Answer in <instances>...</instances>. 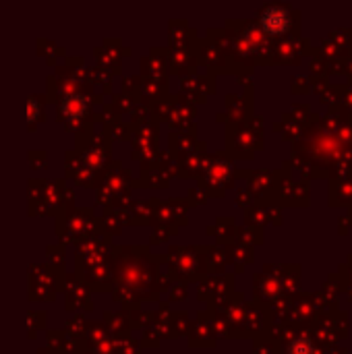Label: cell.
Here are the masks:
<instances>
[{
  "label": "cell",
  "instance_id": "obj_1",
  "mask_svg": "<svg viewBox=\"0 0 352 354\" xmlns=\"http://www.w3.org/2000/svg\"><path fill=\"white\" fill-rule=\"evenodd\" d=\"M290 23H293V12L288 8H284V6H268L261 12V25L272 35L286 33Z\"/></svg>",
  "mask_w": 352,
  "mask_h": 354
},
{
  "label": "cell",
  "instance_id": "obj_2",
  "mask_svg": "<svg viewBox=\"0 0 352 354\" xmlns=\"http://www.w3.org/2000/svg\"><path fill=\"white\" fill-rule=\"evenodd\" d=\"M288 354H313V344L309 340H295L288 346Z\"/></svg>",
  "mask_w": 352,
  "mask_h": 354
}]
</instances>
